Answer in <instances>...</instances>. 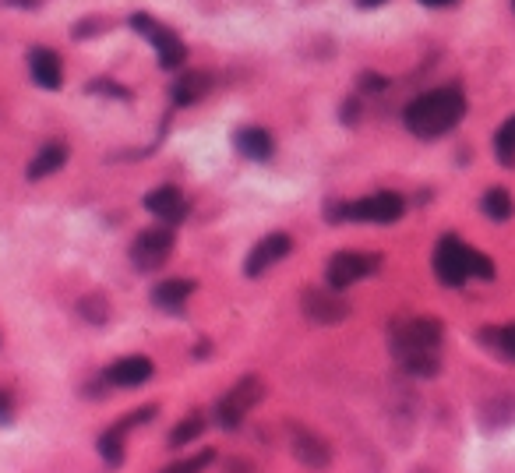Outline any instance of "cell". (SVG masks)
<instances>
[{"label": "cell", "instance_id": "3957f363", "mask_svg": "<svg viewBox=\"0 0 515 473\" xmlns=\"http://www.w3.org/2000/svg\"><path fill=\"white\" fill-rule=\"evenodd\" d=\"M406 212L403 195L396 191H378V195H367L360 202H346V205H329V219L332 223H371V226H392L399 223Z\"/></svg>", "mask_w": 515, "mask_h": 473}, {"label": "cell", "instance_id": "1f68e13d", "mask_svg": "<svg viewBox=\"0 0 515 473\" xmlns=\"http://www.w3.org/2000/svg\"><path fill=\"white\" fill-rule=\"evenodd\" d=\"M360 8H381V4H389V0H357Z\"/></svg>", "mask_w": 515, "mask_h": 473}, {"label": "cell", "instance_id": "4316f807", "mask_svg": "<svg viewBox=\"0 0 515 473\" xmlns=\"http://www.w3.org/2000/svg\"><path fill=\"white\" fill-rule=\"evenodd\" d=\"M473 279H480V283H491L494 279V262L484 251H473Z\"/></svg>", "mask_w": 515, "mask_h": 473}, {"label": "cell", "instance_id": "603a6c76", "mask_svg": "<svg viewBox=\"0 0 515 473\" xmlns=\"http://www.w3.org/2000/svg\"><path fill=\"white\" fill-rule=\"evenodd\" d=\"M494 156L501 166H515V117H508L498 131H494Z\"/></svg>", "mask_w": 515, "mask_h": 473}, {"label": "cell", "instance_id": "d6986e66", "mask_svg": "<svg viewBox=\"0 0 515 473\" xmlns=\"http://www.w3.org/2000/svg\"><path fill=\"white\" fill-rule=\"evenodd\" d=\"M195 293V283L191 279H163V283L152 290V304L163 311H180Z\"/></svg>", "mask_w": 515, "mask_h": 473}, {"label": "cell", "instance_id": "836d02e7", "mask_svg": "<svg viewBox=\"0 0 515 473\" xmlns=\"http://www.w3.org/2000/svg\"><path fill=\"white\" fill-rule=\"evenodd\" d=\"M512 11H515V0H512Z\"/></svg>", "mask_w": 515, "mask_h": 473}, {"label": "cell", "instance_id": "9c48e42d", "mask_svg": "<svg viewBox=\"0 0 515 473\" xmlns=\"http://www.w3.org/2000/svg\"><path fill=\"white\" fill-rule=\"evenodd\" d=\"M156 417V406H142V410H131L127 417H120L117 424H110V428L99 435V452H103V459L110 466H120L124 463V438L131 428H138V424L152 421Z\"/></svg>", "mask_w": 515, "mask_h": 473}, {"label": "cell", "instance_id": "ffe728a7", "mask_svg": "<svg viewBox=\"0 0 515 473\" xmlns=\"http://www.w3.org/2000/svg\"><path fill=\"white\" fill-rule=\"evenodd\" d=\"M209 89H212L209 71H195V75H180L177 82L170 85V99L177 106H195Z\"/></svg>", "mask_w": 515, "mask_h": 473}, {"label": "cell", "instance_id": "d4e9b609", "mask_svg": "<svg viewBox=\"0 0 515 473\" xmlns=\"http://www.w3.org/2000/svg\"><path fill=\"white\" fill-rule=\"evenodd\" d=\"M212 463H216V452H212V449H198L195 456H187V459H180V463L166 466L163 473H202V470H209Z\"/></svg>", "mask_w": 515, "mask_h": 473}, {"label": "cell", "instance_id": "83f0119b", "mask_svg": "<svg viewBox=\"0 0 515 473\" xmlns=\"http://www.w3.org/2000/svg\"><path fill=\"white\" fill-rule=\"evenodd\" d=\"M360 89L381 92V89H385V78H381V75H360Z\"/></svg>", "mask_w": 515, "mask_h": 473}, {"label": "cell", "instance_id": "ac0fdd59", "mask_svg": "<svg viewBox=\"0 0 515 473\" xmlns=\"http://www.w3.org/2000/svg\"><path fill=\"white\" fill-rule=\"evenodd\" d=\"M64 163H68V145H64V142H46L43 149L32 156L29 181H43V177H53V173H57Z\"/></svg>", "mask_w": 515, "mask_h": 473}, {"label": "cell", "instance_id": "8fae6325", "mask_svg": "<svg viewBox=\"0 0 515 473\" xmlns=\"http://www.w3.org/2000/svg\"><path fill=\"white\" fill-rule=\"evenodd\" d=\"M290 449L297 456V463H304L307 470H325L332 463V449L329 442L318 435V431L304 428V424H290Z\"/></svg>", "mask_w": 515, "mask_h": 473}, {"label": "cell", "instance_id": "d6a6232c", "mask_svg": "<svg viewBox=\"0 0 515 473\" xmlns=\"http://www.w3.org/2000/svg\"><path fill=\"white\" fill-rule=\"evenodd\" d=\"M417 473H431V470H417Z\"/></svg>", "mask_w": 515, "mask_h": 473}, {"label": "cell", "instance_id": "8992f818", "mask_svg": "<svg viewBox=\"0 0 515 473\" xmlns=\"http://www.w3.org/2000/svg\"><path fill=\"white\" fill-rule=\"evenodd\" d=\"M131 29L142 32V36H149V43L156 46V61L163 71H173L187 61L184 39H180L173 29H166V25H159L152 15H131Z\"/></svg>", "mask_w": 515, "mask_h": 473}, {"label": "cell", "instance_id": "7402d4cb", "mask_svg": "<svg viewBox=\"0 0 515 473\" xmlns=\"http://www.w3.org/2000/svg\"><path fill=\"white\" fill-rule=\"evenodd\" d=\"M202 431H205L202 413H187L184 421L170 431V445H173V449H184V445H191L195 438H202Z\"/></svg>", "mask_w": 515, "mask_h": 473}, {"label": "cell", "instance_id": "e0dca14e", "mask_svg": "<svg viewBox=\"0 0 515 473\" xmlns=\"http://www.w3.org/2000/svg\"><path fill=\"white\" fill-rule=\"evenodd\" d=\"M237 149H240V156L254 159V163H265V159H272V152H276V138H272L265 128H240Z\"/></svg>", "mask_w": 515, "mask_h": 473}, {"label": "cell", "instance_id": "5bb4252c", "mask_svg": "<svg viewBox=\"0 0 515 473\" xmlns=\"http://www.w3.org/2000/svg\"><path fill=\"white\" fill-rule=\"evenodd\" d=\"M29 75H32V82H36L39 89L57 92L60 85H64V64H60V57L53 50L36 46V50L29 53Z\"/></svg>", "mask_w": 515, "mask_h": 473}, {"label": "cell", "instance_id": "7c38bea8", "mask_svg": "<svg viewBox=\"0 0 515 473\" xmlns=\"http://www.w3.org/2000/svg\"><path fill=\"white\" fill-rule=\"evenodd\" d=\"M300 304H304V315L318 325H336L350 315V304H346L343 297H339V290H332V286L329 290H304Z\"/></svg>", "mask_w": 515, "mask_h": 473}, {"label": "cell", "instance_id": "6da1fadb", "mask_svg": "<svg viewBox=\"0 0 515 473\" xmlns=\"http://www.w3.org/2000/svg\"><path fill=\"white\" fill-rule=\"evenodd\" d=\"M441 339L445 329L438 318H406L392 329L389 343L406 375L434 378L441 371Z\"/></svg>", "mask_w": 515, "mask_h": 473}, {"label": "cell", "instance_id": "f546056e", "mask_svg": "<svg viewBox=\"0 0 515 473\" xmlns=\"http://www.w3.org/2000/svg\"><path fill=\"white\" fill-rule=\"evenodd\" d=\"M424 8H456L459 0H420Z\"/></svg>", "mask_w": 515, "mask_h": 473}, {"label": "cell", "instance_id": "4fadbf2b", "mask_svg": "<svg viewBox=\"0 0 515 473\" xmlns=\"http://www.w3.org/2000/svg\"><path fill=\"white\" fill-rule=\"evenodd\" d=\"M106 382L117 385V389H138L152 378V361L142 353H131V357H120L106 368Z\"/></svg>", "mask_w": 515, "mask_h": 473}, {"label": "cell", "instance_id": "30bf717a", "mask_svg": "<svg viewBox=\"0 0 515 473\" xmlns=\"http://www.w3.org/2000/svg\"><path fill=\"white\" fill-rule=\"evenodd\" d=\"M290 251H293V237H290V233H269V237H262V241L251 248V255L244 258V276L247 279L265 276V272H269L276 262H283Z\"/></svg>", "mask_w": 515, "mask_h": 473}, {"label": "cell", "instance_id": "2e32d148", "mask_svg": "<svg viewBox=\"0 0 515 473\" xmlns=\"http://www.w3.org/2000/svg\"><path fill=\"white\" fill-rule=\"evenodd\" d=\"M515 421V392H494L491 399H484L480 406V424L487 431H498V428H508Z\"/></svg>", "mask_w": 515, "mask_h": 473}, {"label": "cell", "instance_id": "277c9868", "mask_svg": "<svg viewBox=\"0 0 515 473\" xmlns=\"http://www.w3.org/2000/svg\"><path fill=\"white\" fill-rule=\"evenodd\" d=\"M431 265L441 286H463L473 279V248L456 233H445L438 248H434Z\"/></svg>", "mask_w": 515, "mask_h": 473}, {"label": "cell", "instance_id": "9a60e30c", "mask_svg": "<svg viewBox=\"0 0 515 473\" xmlns=\"http://www.w3.org/2000/svg\"><path fill=\"white\" fill-rule=\"evenodd\" d=\"M145 209L152 212L156 219H163V223H180V219L187 216V198L180 195L177 188H156L145 195Z\"/></svg>", "mask_w": 515, "mask_h": 473}, {"label": "cell", "instance_id": "484cf974", "mask_svg": "<svg viewBox=\"0 0 515 473\" xmlns=\"http://www.w3.org/2000/svg\"><path fill=\"white\" fill-rule=\"evenodd\" d=\"M78 311H82L85 318H89V322H106V301L103 297H85L82 304H78Z\"/></svg>", "mask_w": 515, "mask_h": 473}, {"label": "cell", "instance_id": "52a82bcc", "mask_svg": "<svg viewBox=\"0 0 515 473\" xmlns=\"http://www.w3.org/2000/svg\"><path fill=\"white\" fill-rule=\"evenodd\" d=\"M381 269L378 255H364V251H336L325 265V279L332 290H346V286L360 283V279L374 276Z\"/></svg>", "mask_w": 515, "mask_h": 473}, {"label": "cell", "instance_id": "5b68a950", "mask_svg": "<svg viewBox=\"0 0 515 473\" xmlns=\"http://www.w3.org/2000/svg\"><path fill=\"white\" fill-rule=\"evenodd\" d=\"M262 396H265L262 378H254V375L240 378V382L233 385L230 392H223V399L216 403V424L226 431H237L240 424H244L247 413L262 403Z\"/></svg>", "mask_w": 515, "mask_h": 473}, {"label": "cell", "instance_id": "4dcf8cb0", "mask_svg": "<svg viewBox=\"0 0 515 473\" xmlns=\"http://www.w3.org/2000/svg\"><path fill=\"white\" fill-rule=\"evenodd\" d=\"M226 473H258V470H254L251 463H240V459H237V463H230V470H226Z\"/></svg>", "mask_w": 515, "mask_h": 473}, {"label": "cell", "instance_id": "f1b7e54d", "mask_svg": "<svg viewBox=\"0 0 515 473\" xmlns=\"http://www.w3.org/2000/svg\"><path fill=\"white\" fill-rule=\"evenodd\" d=\"M0 421H11V399H8V392H0Z\"/></svg>", "mask_w": 515, "mask_h": 473}, {"label": "cell", "instance_id": "7a4b0ae2", "mask_svg": "<svg viewBox=\"0 0 515 473\" xmlns=\"http://www.w3.org/2000/svg\"><path fill=\"white\" fill-rule=\"evenodd\" d=\"M463 117H466V96L456 85H441V89L424 92V96H417L403 110L406 131L424 138V142H434V138L448 135Z\"/></svg>", "mask_w": 515, "mask_h": 473}, {"label": "cell", "instance_id": "44dd1931", "mask_svg": "<svg viewBox=\"0 0 515 473\" xmlns=\"http://www.w3.org/2000/svg\"><path fill=\"white\" fill-rule=\"evenodd\" d=\"M480 209H484V216L494 219V223H508L512 212H515V202L505 188H491L484 198H480Z\"/></svg>", "mask_w": 515, "mask_h": 473}, {"label": "cell", "instance_id": "ba28073f", "mask_svg": "<svg viewBox=\"0 0 515 473\" xmlns=\"http://www.w3.org/2000/svg\"><path fill=\"white\" fill-rule=\"evenodd\" d=\"M173 255V230L170 226H156V230H145L135 237L131 244V262L142 272H156L170 262Z\"/></svg>", "mask_w": 515, "mask_h": 473}, {"label": "cell", "instance_id": "cb8c5ba5", "mask_svg": "<svg viewBox=\"0 0 515 473\" xmlns=\"http://www.w3.org/2000/svg\"><path fill=\"white\" fill-rule=\"evenodd\" d=\"M480 339H484L487 346H494L501 357L515 361V322L501 325V329H484V332H480Z\"/></svg>", "mask_w": 515, "mask_h": 473}]
</instances>
